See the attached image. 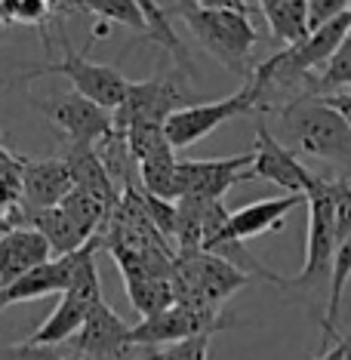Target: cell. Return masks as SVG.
Instances as JSON below:
<instances>
[{
    "label": "cell",
    "instance_id": "cell-11",
    "mask_svg": "<svg viewBox=\"0 0 351 360\" xmlns=\"http://www.w3.org/2000/svg\"><path fill=\"white\" fill-rule=\"evenodd\" d=\"M75 348L84 360H117L129 351V323L108 302L89 308L84 326L75 335Z\"/></svg>",
    "mask_w": 351,
    "mask_h": 360
},
{
    "label": "cell",
    "instance_id": "cell-24",
    "mask_svg": "<svg viewBox=\"0 0 351 360\" xmlns=\"http://www.w3.org/2000/svg\"><path fill=\"white\" fill-rule=\"evenodd\" d=\"M336 89H351V31L342 37L336 53L326 59L321 77L312 84L308 96H333Z\"/></svg>",
    "mask_w": 351,
    "mask_h": 360
},
{
    "label": "cell",
    "instance_id": "cell-39",
    "mask_svg": "<svg viewBox=\"0 0 351 360\" xmlns=\"http://www.w3.org/2000/svg\"><path fill=\"white\" fill-rule=\"evenodd\" d=\"M4 231H10V228H4V225H0V234H4Z\"/></svg>",
    "mask_w": 351,
    "mask_h": 360
},
{
    "label": "cell",
    "instance_id": "cell-35",
    "mask_svg": "<svg viewBox=\"0 0 351 360\" xmlns=\"http://www.w3.org/2000/svg\"><path fill=\"white\" fill-rule=\"evenodd\" d=\"M198 6H207V10H231V13H250L247 0H194Z\"/></svg>",
    "mask_w": 351,
    "mask_h": 360
},
{
    "label": "cell",
    "instance_id": "cell-12",
    "mask_svg": "<svg viewBox=\"0 0 351 360\" xmlns=\"http://www.w3.org/2000/svg\"><path fill=\"white\" fill-rule=\"evenodd\" d=\"M71 188L75 185H71L68 167H65L62 158L22 160V207L28 212L59 207Z\"/></svg>",
    "mask_w": 351,
    "mask_h": 360
},
{
    "label": "cell",
    "instance_id": "cell-8",
    "mask_svg": "<svg viewBox=\"0 0 351 360\" xmlns=\"http://www.w3.org/2000/svg\"><path fill=\"white\" fill-rule=\"evenodd\" d=\"M253 151L219 160H179L176 167V200L189 198L198 203H216L231 185L247 182Z\"/></svg>",
    "mask_w": 351,
    "mask_h": 360
},
{
    "label": "cell",
    "instance_id": "cell-1",
    "mask_svg": "<svg viewBox=\"0 0 351 360\" xmlns=\"http://www.w3.org/2000/svg\"><path fill=\"white\" fill-rule=\"evenodd\" d=\"M179 19L189 25V31L200 40V46L213 59L222 62L225 71L234 75H253V50L259 44V34L250 22V13L231 10H207L194 0H176Z\"/></svg>",
    "mask_w": 351,
    "mask_h": 360
},
{
    "label": "cell",
    "instance_id": "cell-36",
    "mask_svg": "<svg viewBox=\"0 0 351 360\" xmlns=\"http://www.w3.org/2000/svg\"><path fill=\"white\" fill-rule=\"evenodd\" d=\"M22 160H25V158H19V154L6 151L4 145H0V173H10V176H22Z\"/></svg>",
    "mask_w": 351,
    "mask_h": 360
},
{
    "label": "cell",
    "instance_id": "cell-40",
    "mask_svg": "<svg viewBox=\"0 0 351 360\" xmlns=\"http://www.w3.org/2000/svg\"><path fill=\"white\" fill-rule=\"evenodd\" d=\"M56 360H65V357H62V354H59V357H56ZM80 360H84V357H80Z\"/></svg>",
    "mask_w": 351,
    "mask_h": 360
},
{
    "label": "cell",
    "instance_id": "cell-7",
    "mask_svg": "<svg viewBox=\"0 0 351 360\" xmlns=\"http://www.w3.org/2000/svg\"><path fill=\"white\" fill-rule=\"evenodd\" d=\"M222 326H225V321L219 317L216 308L173 302L170 308H163L151 317H142L136 326H129V348L133 345L167 348L182 339H191V335L216 333V330H222Z\"/></svg>",
    "mask_w": 351,
    "mask_h": 360
},
{
    "label": "cell",
    "instance_id": "cell-43",
    "mask_svg": "<svg viewBox=\"0 0 351 360\" xmlns=\"http://www.w3.org/2000/svg\"><path fill=\"white\" fill-rule=\"evenodd\" d=\"M0 133H4V127H0Z\"/></svg>",
    "mask_w": 351,
    "mask_h": 360
},
{
    "label": "cell",
    "instance_id": "cell-14",
    "mask_svg": "<svg viewBox=\"0 0 351 360\" xmlns=\"http://www.w3.org/2000/svg\"><path fill=\"white\" fill-rule=\"evenodd\" d=\"M71 265H75V256H56L44 265L31 268L28 274H22L19 281H13L10 286L0 290V311L6 305H19V302H34V299H44V296H56V292L68 290L71 283Z\"/></svg>",
    "mask_w": 351,
    "mask_h": 360
},
{
    "label": "cell",
    "instance_id": "cell-17",
    "mask_svg": "<svg viewBox=\"0 0 351 360\" xmlns=\"http://www.w3.org/2000/svg\"><path fill=\"white\" fill-rule=\"evenodd\" d=\"M89 308H93V305L80 302L77 296H71V292H62V296H59V305H56L53 314L46 317V321L40 323L34 333H31L28 342H31V345L56 348V345H62V342L75 339L77 330H80V326H84V321H87Z\"/></svg>",
    "mask_w": 351,
    "mask_h": 360
},
{
    "label": "cell",
    "instance_id": "cell-20",
    "mask_svg": "<svg viewBox=\"0 0 351 360\" xmlns=\"http://www.w3.org/2000/svg\"><path fill=\"white\" fill-rule=\"evenodd\" d=\"M133 4L142 10L145 22H148V40H154V44H160L163 50H167L170 56L176 59V65L182 71H189L191 75V59H189V50H185V44L179 40L173 22H170V10L167 6H160L158 0H133Z\"/></svg>",
    "mask_w": 351,
    "mask_h": 360
},
{
    "label": "cell",
    "instance_id": "cell-37",
    "mask_svg": "<svg viewBox=\"0 0 351 360\" xmlns=\"http://www.w3.org/2000/svg\"><path fill=\"white\" fill-rule=\"evenodd\" d=\"M314 360H348V342L336 339V345H333L330 351H324V354L314 357Z\"/></svg>",
    "mask_w": 351,
    "mask_h": 360
},
{
    "label": "cell",
    "instance_id": "cell-42",
    "mask_svg": "<svg viewBox=\"0 0 351 360\" xmlns=\"http://www.w3.org/2000/svg\"><path fill=\"white\" fill-rule=\"evenodd\" d=\"M80 6H84V0H80Z\"/></svg>",
    "mask_w": 351,
    "mask_h": 360
},
{
    "label": "cell",
    "instance_id": "cell-23",
    "mask_svg": "<svg viewBox=\"0 0 351 360\" xmlns=\"http://www.w3.org/2000/svg\"><path fill=\"white\" fill-rule=\"evenodd\" d=\"M176 167H179V158L173 148H163L151 158L139 160V176H142V185H145V194L158 200H176Z\"/></svg>",
    "mask_w": 351,
    "mask_h": 360
},
{
    "label": "cell",
    "instance_id": "cell-28",
    "mask_svg": "<svg viewBox=\"0 0 351 360\" xmlns=\"http://www.w3.org/2000/svg\"><path fill=\"white\" fill-rule=\"evenodd\" d=\"M210 339H213V333L191 335V339H182V342H176V345L151 351V354H145L142 360H210Z\"/></svg>",
    "mask_w": 351,
    "mask_h": 360
},
{
    "label": "cell",
    "instance_id": "cell-5",
    "mask_svg": "<svg viewBox=\"0 0 351 360\" xmlns=\"http://www.w3.org/2000/svg\"><path fill=\"white\" fill-rule=\"evenodd\" d=\"M256 105H259L256 86L243 84L238 93L225 96V99L194 102V105H189V108L170 114L167 124H163V136H167V142H170V148H173V151L191 148V145H198L200 139H207L210 133H216L225 120L241 117V114H250Z\"/></svg>",
    "mask_w": 351,
    "mask_h": 360
},
{
    "label": "cell",
    "instance_id": "cell-15",
    "mask_svg": "<svg viewBox=\"0 0 351 360\" xmlns=\"http://www.w3.org/2000/svg\"><path fill=\"white\" fill-rule=\"evenodd\" d=\"M296 207H305V194H281V198H265L256 203L234 210L228 216V228L238 237L241 243L253 240V237H262L268 231L283 225V219L290 216Z\"/></svg>",
    "mask_w": 351,
    "mask_h": 360
},
{
    "label": "cell",
    "instance_id": "cell-2",
    "mask_svg": "<svg viewBox=\"0 0 351 360\" xmlns=\"http://www.w3.org/2000/svg\"><path fill=\"white\" fill-rule=\"evenodd\" d=\"M287 133L296 139V148L336 167H351V129L333 108L314 96H299L281 111Z\"/></svg>",
    "mask_w": 351,
    "mask_h": 360
},
{
    "label": "cell",
    "instance_id": "cell-25",
    "mask_svg": "<svg viewBox=\"0 0 351 360\" xmlns=\"http://www.w3.org/2000/svg\"><path fill=\"white\" fill-rule=\"evenodd\" d=\"M84 13L99 15V22L105 25H120L148 37V22L133 0H84Z\"/></svg>",
    "mask_w": 351,
    "mask_h": 360
},
{
    "label": "cell",
    "instance_id": "cell-6",
    "mask_svg": "<svg viewBox=\"0 0 351 360\" xmlns=\"http://www.w3.org/2000/svg\"><path fill=\"white\" fill-rule=\"evenodd\" d=\"M194 105V96L170 77L129 80L124 102L111 111L114 133L124 136L133 124H167L170 114Z\"/></svg>",
    "mask_w": 351,
    "mask_h": 360
},
{
    "label": "cell",
    "instance_id": "cell-21",
    "mask_svg": "<svg viewBox=\"0 0 351 360\" xmlns=\"http://www.w3.org/2000/svg\"><path fill=\"white\" fill-rule=\"evenodd\" d=\"M348 281H351V234L336 243V252H333V262H330V299H326V314L321 321L326 339H339L336 321H339V308H342V296H345Z\"/></svg>",
    "mask_w": 351,
    "mask_h": 360
},
{
    "label": "cell",
    "instance_id": "cell-16",
    "mask_svg": "<svg viewBox=\"0 0 351 360\" xmlns=\"http://www.w3.org/2000/svg\"><path fill=\"white\" fill-rule=\"evenodd\" d=\"M62 160H65V167H68L71 185L80 188V191L96 194V198L105 200L111 210L117 207L120 198H117V188H114V179L93 145H68Z\"/></svg>",
    "mask_w": 351,
    "mask_h": 360
},
{
    "label": "cell",
    "instance_id": "cell-9",
    "mask_svg": "<svg viewBox=\"0 0 351 360\" xmlns=\"http://www.w3.org/2000/svg\"><path fill=\"white\" fill-rule=\"evenodd\" d=\"M34 105L62 129L68 145H93L96 148L102 139H108L114 133L111 111L99 108L96 102H89L77 93L50 96V99L34 102Z\"/></svg>",
    "mask_w": 351,
    "mask_h": 360
},
{
    "label": "cell",
    "instance_id": "cell-32",
    "mask_svg": "<svg viewBox=\"0 0 351 360\" xmlns=\"http://www.w3.org/2000/svg\"><path fill=\"white\" fill-rule=\"evenodd\" d=\"M59 351L31 345V342H19V345H0V360H56Z\"/></svg>",
    "mask_w": 351,
    "mask_h": 360
},
{
    "label": "cell",
    "instance_id": "cell-4",
    "mask_svg": "<svg viewBox=\"0 0 351 360\" xmlns=\"http://www.w3.org/2000/svg\"><path fill=\"white\" fill-rule=\"evenodd\" d=\"M308 207V234H305V265L296 277H281V286H314L324 277H330V262L336 252V212H333L330 185L324 176H314V182L305 191Z\"/></svg>",
    "mask_w": 351,
    "mask_h": 360
},
{
    "label": "cell",
    "instance_id": "cell-3",
    "mask_svg": "<svg viewBox=\"0 0 351 360\" xmlns=\"http://www.w3.org/2000/svg\"><path fill=\"white\" fill-rule=\"evenodd\" d=\"M62 50H65V56L59 62L34 65V68H28L25 75H19V80H34V77H44V75H62V77L71 80V86H75L77 96L96 102L105 111H114L120 102H124L129 80L120 75L114 65L93 62V59H87V53L71 50V40L65 37V31H62Z\"/></svg>",
    "mask_w": 351,
    "mask_h": 360
},
{
    "label": "cell",
    "instance_id": "cell-26",
    "mask_svg": "<svg viewBox=\"0 0 351 360\" xmlns=\"http://www.w3.org/2000/svg\"><path fill=\"white\" fill-rule=\"evenodd\" d=\"M59 207L68 212V216L75 219V222L84 228L89 237H96V228H99L105 222V216L111 212V207L105 200H99L96 194H89V191H80V188H71Z\"/></svg>",
    "mask_w": 351,
    "mask_h": 360
},
{
    "label": "cell",
    "instance_id": "cell-13",
    "mask_svg": "<svg viewBox=\"0 0 351 360\" xmlns=\"http://www.w3.org/2000/svg\"><path fill=\"white\" fill-rule=\"evenodd\" d=\"M50 259H53V250L37 228L19 225L4 231L0 234V290Z\"/></svg>",
    "mask_w": 351,
    "mask_h": 360
},
{
    "label": "cell",
    "instance_id": "cell-10",
    "mask_svg": "<svg viewBox=\"0 0 351 360\" xmlns=\"http://www.w3.org/2000/svg\"><path fill=\"white\" fill-rule=\"evenodd\" d=\"M314 176L317 173L302 167L296 154L283 148L265 124L256 127V151H253V163L247 169V182L250 179H262V182L277 185L283 194H305L308 185L314 182Z\"/></svg>",
    "mask_w": 351,
    "mask_h": 360
},
{
    "label": "cell",
    "instance_id": "cell-33",
    "mask_svg": "<svg viewBox=\"0 0 351 360\" xmlns=\"http://www.w3.org/2000/svg\"><path fill=\"white\" fill-rule=\"evenodd\" d=\"M19 203H22V176L0 173V212L6 216Z\"/></svg>",
    "mask_w": 351,
    "mask_h": 360
},
{
    "label": "cell",
    "instance_id": "cell-41",
    "mask_svg": "<svg viewBox=\"0 0 351 360\" xmlns=\"http://www.w3.org/2000/svg\"><path fill=\"white\" fill-rule=\"evenodd\" d=\"M348 360H351V345H348Z\"/></svg>",
    "mask_w": 351,
    "mask_h": 360
},
{
    "label": "cell",
    "instance_id": "cell-31",
    "mask_svg": "<svg viewBox=\"0 0 351 360\" xmlns=\"http://www.w3.org/2000/svg\"><path fill=\"white\" fill-rule=\"evenodd\" d=\"M308 10V31L326 25V22L339 19L342 13L351 10V0H305Z\"/></svg>",
    "mask_w": 351,
    "mask_h": 360
},
{
    "label": "cell",
    "instance_id": "cell-27",
    "mask_svg": "<svg viewBox=\"0 0 351 360\" xmlns=\"http://www.w3.org/2000/svg\"><path fill=\"white\" fill-rule=\"evenodd\" d=\"M124 142H127V151L136 163L151 158L163 148H170L167 136H163V124H133L124 133Z\"/></svg>",
    "mask_w": 351,
    "mask_h": 360
},
{
    "label": "cell",
    "instance_id": "cell-30",
    "mask_svg": "<svg viewBox=\"0 0 351 360\" xmlns=\"http://www.w3.org/2000/svg\"><path fill=\"white\" fill-rule=\"evenodd\" d=\"M330 185V198H333V212H336V237L351 234V185L348 182H336V179H326Z\"/></svg>",
    "mask_w": 351,
    "mask_h": 360
},
{
    "label": "cell",
    "instance_id": "cell-34",
    "mask_svg": "<svg viewBox=\"0 0 351 360\" xmlns=\"http://www.w3.org/2000/svg\"><path fill=\"white\" fill-rule=\"evenodd\" d=\"M314 99H321L326 108L336 111L339 117L345 120V127L351 129V89H348V93H333V96H314Z\"/></svg>",
    "mask_w": 351,
    "mask_h": 360
},
{
    "label": "cell",
    "instance_id": "cell-19",
    "mask_svg": "<svg viewBox=\"0 0 351 360\" xmlns=\"http://www.w3.org/2000/svg\"><path fill=\"white\" fill-rule=\"evenodd\" d=\"M25 225L37 228V231L46 237V243H50V250L56 252V256H68V252H75V250L84 247L87 240H93V237H89L62 207L28 212V222Z\"/></svg>",
    "mask_w": 351,
    "mask_h": 360
},
{
    "label": "cell",
    "instance_id": "cell-18",
    "mask_svg": "<svg viewBox=\"0 0 351 360\" xmlns=\"http://www.w3.org/2000/svg\"><path fill=\"white\" fill-rule=\"evenodd\" d=\"M259 13L265 15L268 31L281 44V50L296 46L308 37L305 0H259Z\"/></svg>",
    "mask_w": 351,
    "mask_h": 360
},
{
    "label": "cell",
    "instance_id": "cell-22",
    "mask_svg": "<svg viewBox=\"0 0 351 360\" xmlns=\"http://www.w3.org/2000/svg\"><path fill=\"white\" fill-rule=\"evenodd\" d=\"M124 283H127V296H129V302H133V308H136L142 317L158 314V311L170 308V305L176 302L170 277L133 274V277H124Z\"/></svg>",
    "mask_w": 351,
    "mask_h": 360
},
{
    "label": "cell",
    "instance_id": "cell-29",
    "mask_svg": "<svg viewBox=\"0 0 351 360\" xmlns=\"http://www.w3.org/2000/svg\"><path fill=\"white\" fill-rule=\"evenodd\" d=\"M53 4L50 0H0V13L6 22H28V25L44 28Z\"/></svg>",
    "mask_w": 351,
    "mask_h": 360
},
{
    "label": "cell",
    "instance_id": "cell-44",
    "mask_svg": "<svg viewBox=\"0 0 351 360\" xmlns=\"http://www.w3.org/2000/svg\"><path fill=\"white\" fill-rule=\"evenodd\" d=\"M0 84H4V80H0Z\"/></svg>",
    "mask_w": 351,
    "mask_h": 360
},
{
    "label": "cell",
    "instance_id": "cell-38",
    "mask_svg": "<svg viewBox=\"0 0 351 360\" xmlns=\"http://www.w3.org/2000/svg\"><path fill=\"white\" fill-rule=\"evenodd\" d=\"M6 25V19H4V13H0V28H4Z\"/></svg>",
    "mask_w": 351,
    "mask_h": 360
}]
</instances>
